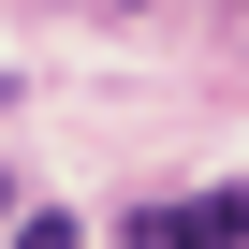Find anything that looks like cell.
Here are the masks:
<instances>
[{"instance_id":"obj_1","label":"cell","mask_w":249,"mask_h":249,"mask_svg":"<svg viewBox=\"0 0 249 249\" xmlns=\"http://www.w3.org/2000/svg\"><path fill=\"white\" fill-rule=\"evenodd\" d=\"M132 249H220L205 205H132Z\"/></svg>"},{"instance_id":"obj_2","label":"cell","mask_w":249,"mask_h":249,"mask_svg":"<svg viewBox=\"0 0 249 249\" xmlns=\"http://www.w3.org/2000/svg\"><path fill=\"white\" fill-rule=\"evenodd\" d=\"M15 249H73V220H59V205H30V220H15Z\"/></svg>"},{"instance_id":"obj_3","label":"cell","mask_w":249,"mask_h":249,"mask_svg":"<svg viewBox=\"0 0 249 249\" xmlns=\"http://www.w3.org/2000/svg\"><path fill=\"white\" fill-rule=\"evenodd\" d=\"M205 220H220V249H249V191H220V205H205Z\"/></svg>"},{"instance_id":"obj_4","label":"cell","mask_w":249,"mask_h":249,"mask_svg":"<svg viewBox=\"0 0 249 249\" xmlns=\"http://www.w3.org/2000/svg\"><path fill=\"white\" fill-rule=\"evenodd\" d=\"M0 220H15V176H0Z\"/></svg>"},{"instance_id":"obj_5","label":"cell","mask_w":249,"mask_h":249,"mask_svg":"<svg viewBox=\"0 0 249 249\" xmlns=\"http://www.w3.org/2000/svg\"><path fill=\"white\" fill-rule=\"evenodd\" d=\"M117 15H132V0H117Z\"/></svg>"}]
</instances>
